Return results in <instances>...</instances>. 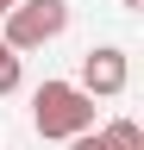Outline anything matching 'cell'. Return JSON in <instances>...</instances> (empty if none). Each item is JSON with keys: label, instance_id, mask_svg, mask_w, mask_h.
Masks as SVG:
<instances>
[{"label": "cell", "instance_id": "1", "mask_svg": "<svg viewBox=\"0 0 144 150\" xmlns=\"http://www.w3.org/2000/svg\"><path fill=\"white\" fill-rule=\"evenodd\" d=\"M31 125H38V138H82V131H94V100L75 81H44L31 94Z\"/></svg>", "mask_w": 144, "mask_h": 150}, {"label": "cell", "instance_id": "2", "mask_svg": "<svg viewBox=\"0 0 144 150\" xmlns=\"http://www.w3.org/2000/svg\"><path fill=\"white\" fill-rule=\"evenodd\" d=\"M63 25H69V0H19L6 13V38L0 44L19 56V50H38L50 38H63Z\"/></svg>", "mask_w": 144, "mask_h": 150}, {"label": "cell", "instance_id": "3", "mask_svg": "<svg viewBox=\"0 0 144 150\" xmlns=\"http://www.w3.org/2000/svg\"><path fill=\"white\" fill-rule=\"evenodd\" d=\"M125 81H132V63H125V50L119 44H100V50H88L82 56V94L88 100H113V94H125Z\"/></svg>", "mask_w": 144, "mask_h": 150}, {"label": "cell", "instance_id": "4", "mask_svg": "<svg viewBox=\"0 0 144 150\" xmlns=\"http://www.w3.org/2000/svg\"><path fill=\"white\" fill-rule=\"evenodd\" d=\"M94 138H100L106 150H144V131H138L132 119H106V125L94 131Z\"/></svg>", "mask_w": 144, "mask_h": 150}, {"label": "cell", "instance_id": "5", "mask_svg": "<svg viewBox=\"0 0 144 150\" xmlns=\"http://www.w3.org/2000/svg\"><path fill=\"white\" fill-rule=\"evenodd\" d=\"M13 88H19V56L0 44V94H13Z\"/></svg>", "mask_w": 144, "mask_h": 150}, {"label": "cell", "instance_id": "6", "mask_svg": "<svg viewBox=\"0 0 144 150\" xmlns=\"http://www.w3.org/2000/svg\"><path fill=\"white\" fill-rule=\"evenodd\" d=\"M69 150H106V144L94 138V131H82V138H69Z\"/></svg>", "mask_w": 144, "mask_h": 150}, {"label": "cell", "instance_id": "7", "mask_svg": "<svg viewBox=\"0 0 144 150\" xmlns=\"http://www.w3.org/2000/svg\"><path fill=\"white\" fill-rule=\"evenodd\" d=\"M13 6H19V0H0V19H6V13H13Z\"/></svg>", "mask_w": 144, "mask_h": 150}, {"label": "cell", "instance_id": "8", "mask_svg": "<svg viewBox=\"0 0 144 150\" xmlns=\"http://www.w3.org/2000/svg\"><path fill=\"white\" fill-rule=\"evenodd\" d=\"M119 6H132V13H138V6H144V0H119Z\"/></svg>", "mask_w": 144, "mask_h": 150}]
</instances>
